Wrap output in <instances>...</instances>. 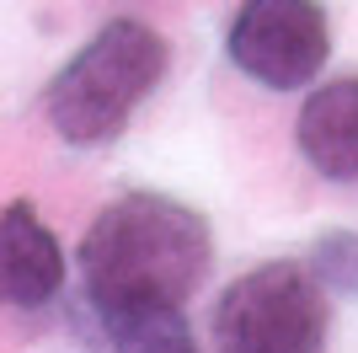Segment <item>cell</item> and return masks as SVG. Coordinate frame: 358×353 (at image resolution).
<instances>
[{"instance_id":"obj_5","label":"cell","mask_w":358,"mask_h":353,"mask_svg":"<svg viewBox=\"0 0 358 353\" xmlns=\"http://www.w3.org/2000/svg\"><path fill=\"white\" fill-rule=\"evenodd\" d=\"M64 289V251L32 204L0 214V294L11 310H43Z\"/></svg>"},{"instance_id":"obj_2","label":"cell","mask_w":358,"mask_h":353,"mask_svg":"<svg viewBox=\"0 0 358 353\" xmlns=\"http://www.w3.org/2000/svg\"><path fill=\"white\" fill-rule=\"evenodd\" d=\"M166 38L134 16H118L91 32V43L64 64L43 91L48 129L75 150L113 145L129 118L150 102V91L166 81Z\"/></svg>"},{"instance_id":"obj_6","label":"cell","mask_w":358,"mask_h":353,"mask_svg":"<svg viewBox=\"0 0 358 353\" xmlns=\"http://www.w3.org/2000/svg\"><path fill=\"white\" fill-rule=\"evenodd\" d=\"M299 155L327 182H358V75L327 81L305 97L294 118Z\"/></svg>"},{"instance_id":"obj_3","label":"cell","mask_w":358,"mask_h":353,"mask_svg":"<svg viewBox=\"0 0 358 353\" xmlns=\"http://www.w3.org/2000/svg\"><path fill=\"white\" fill-rule=\"evenodd\" d=\"M220 353H321L327 342V284L299 263H257L214 300Z\"/></svg>"},{"instance_id":"obj_4","label":"cell","mask_w":358,"mask_h":353,"mask_svg":"<svg viewBox=\"0 0 358 353\" xmlns=\"http://www.w3.org/2000/svg\"><path fill=\"white\" fill-rule=\"evenodd\" d=\"M224 54L268 91H305L331 54V27L315 0H241Z\"/></svg>"},{"instance_id":"obj_8","label":"cell","mask_w":358,"mask_h":353,"mask_svg":"<svg viewBox=\"0 0 358 353\" xmlns=\"http://www.w3.org/2000/svg\"><path fill=\"white\" fill-rule=\"evenodd\" d=\"M182 353H198V348H182Z\"/></svg>"},{"instance_id":"obj_7","label":"cell","mask_w":358,"mask_h":353,"mask_svg":"<svg viewBox=\"0 0 358 353\" xmlns=\"http://www.w3.org/2000/svg\"><path fill=\"white\" fill-rule=\"evenodd\" d=\"M315 279L337 284V289H358V235H321L315 247Z\"/></svg>"},{"instance_id":"obj_1","label":"cell","mask_w":358,"mask_h":353,"mask_svg":"<svg viewBox=\"0 0 358 353\" xmlns=\"http://www.w3.org/2000/svg\"><path fill=\"white\" fill-rule=\"evenodd\" d=\"M214 241L203 214L166 193H123L80 241V284L96 321L182 310L209 279Z\"/></svg>"}]
</instances>
